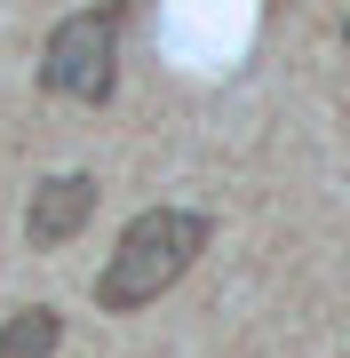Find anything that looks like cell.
<instances>
[{"mask_svg":"<svg viewBox=\"0 0 350 358\" xmlns=\"http://www.w3.org/2000/svg\"><path fill=\"white\" fill-rule=\"evenodd\" d=\"M199 255H207V215H199V207H143V215L119 231L112 263L96 271V310H112V319L152 310Z\"/></svg>","mask_w":350,"mask_h":358,"instance_id":"1","label":"cell"},{"mask_svg":"<svg viewBox=\"0 0 350 358\" xmlns=\"http://www.w3.org/2000/svg\"><path fill=\"white\" fill-rule=\"evenodd\" d=\"M119 0H96V8H72L64 24L48 32L40 48V88L64 96V103H112L119 80Z\"/></svg>","mask_w":350,"mask_h":358,"instance_id":"2","label":"cell"},{"mask_svg":"<svg viewBox=\"0 0 350 358\" xmlns=\"http://www.w3.org/2000/svg\"><path fill=\"white\" fill-rule=\"evenodd\" d=\"M88 215H96V176H48L32 192V207H24V239L32 247H64V239H80L88 231Z\"/></svg>","mask_w":350,"mask_h":358,"instance_id":"3","label":"cell"},{"mask_svg":"<svg viewBox=\"0 0 350 358\" xmlns=\"http://www.w3.org/2000/svg\"><path fill=\"white\" fill-rule=\"evenodd\" d=\"M64 350V310L56 303H24L0 319V358H56Z\"/></svg>","mask_w":350,"mask_h":358,"instance_id":"4","label":"cell"},{"mask_svg":"<svg viewBox=\"0 0 350 358\" xmlns=\"http://www.w3.org/2000/svg\"><path fill=\"white\" fill-rule=\"evenodd\" d=\"M342 40H350V16H342Z\"/></svg>","mask_w":350,"mask_h":358,"instance_id":"5","label":"cell"}]
</instances>
